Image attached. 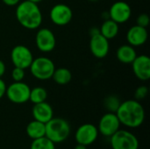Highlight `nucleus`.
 <instances>
[{"label":"nucleus","instance_id":"obj_26","mask_svg":"<svg viewBox=\"0 0 150 149\" xmlns=\"http://www.w3.org/2000/svg\"><path fill=\"white\" fill-rule=\"evenodd\" d=\"M149 16L147 13H142V14H140V15L138 16V18H137L136 25L147 28V27L149 26Z\"/></svg>","mask_w":150,"mask_h":149},{"label":"nucleus","instance_id":"obj_5","mask_svg":"<svg viewBox=\"0 0 150 149\" xmlns=\"http://www.w3.org/2000/svg\"><path fill=\"white\" fill-rule=\"evenodd\" d=\"M112 149H139L138 138L127 130H118L110 138Z\"/></svg>","mask_w":150,"mask_h":149},{"label":"nucleus","instance_id":"obj_28","mask_svg":"<svg viewBox=\"0 0 150 149\" xmlns=\"http://www.w3.org/2000/svg\"><path fill=\"white\" fill-rule=\"evenodd\" d=\"M2 2L8 6H16L21 2V0H2Z\"/></svg>","mask_w":150,"mask_h":149},{"label":"nucleus","instance_id":"obj_13","mask_svg":"<svg viewBox=\"0 0 150 149\" xmlns=\"http://www.w3.org/2000/svg\"><path fill=\"white\" fill-rule=\"evenodd\" d=\"M132 64L134 76L141 81L146 82L150 79V58L148 55H137Z\"/></svg>","mask_w":150,"mask_h":149},{"label":"nucleus","instance_id":"obj_22","mask_svg":"<svg viewBox=\"0 0 150 149\" xmlns=\"http://www.w3.org/2000/svg\"><path fill=\"white\" fill-rule=\"evenodd\" d=\"M30 149H55V144L47 137L33 140Z\"/></svg>","mask_w":150,"mask_h":149},{"label":"nucleus","instance_id":"obj_9","mask_svg":"<svg viewBox=\"0 0 150 149\" xmlns=\"http://www.w3.org/2000/svg\"><path fill=\"white\" fill-rule=\"evenodd\" d=\"M98 130L96 126L91 123L81 125L75 133V140L77 144H82L86 147L92 145L98 137Z\"/></svg>","mask_w":150,"mask_h":149},{"label":"nucleus","instance_id":"obj_12","mask_svg":"<svg viewBox=\"0 0 150 149\" xmlns=\"http://www.w3.org/2000/svg\"><path fill=\"white\" fill-rule=\"evenodd\" d=\"M108 15L109 18L117 24H124L130 19L132 9L127 2L117 1L110 7Z\"/></svg>","mask_w":150,"mask_h":149},{"label":"nucleus","instance_id":"obj_18","mask_svg":"<svg viewBox=\"0 0 150 149\" xmlns=\"http://www.w3.org/2000/svg\"><path fill=\"white\" fill-rule=\"evenodd\" d=\"M26 135L31 140H36L41 137H45L46 133V125L42 122L33 119L29 122L25 128Z\"/></svg>","mask_w":150,"mask_h":149},{"label":"nucleus","instance_id":"obj_6","mask_svg":"<svg viewBox=\"0 0 150 149\" xmlns=\"http://www.w3.org/2000/svg\"><path fill=\"white\" fill-rule=\"evenodd\" d=\"M31 88L24 82H14L6 87L5 96L8 100L16 105L25 104L29 101Z\"/></svg>","mask_w":150,"mask_h":149},{"label":"nucleus","instance_id":"obj_27","mask_svg":"<svg viewBox=\"0 0 150 149\" xmlns=\"http://www.w3.org/2000/svg\"><path fill=\"white\" fill-rule=\"evenodd\" d=\"M6 83L5 82L0 78V99H2L4 96H5V91H6Z\"/></svg>","mask_w":150,"mask_h":149},{"label":"nucleus","instance_id":"obj_4","mask_svg":"<svg viewBox=\"0 0 150 149\" xmlns=\"http://www.w3.org/2000/svg\"><path fill=\"white\" fill-rule=\"evenodd\" d=\"M29 68L34 78L40 81H46L52 78L55 66L51 59L40 56L33 59Z\"/></svg>","mask_w":150,"mask_h":149},{"label":"nucleus","instance_id":"obj_14","mask_svg":"<svg viewBox=\"0 0 150 149\" xmlns=\"http://www.w3.org/2000/svg\"><path fill=\"white\" fill-rule=\"evenodd\" d=\"M110 49L109 40L105 38L101 33L91 36L90 40V50L94 57L98 59L105 58Z\"/></svg>","mask_w":150,"mask_h":149},{"label":"nucleus","instance_id":"obj_3","mask_svg":"<svg viewBox=\"0 0 150 149\" xmlns=\"http://www.w3.org/2000/svg\"><path fill=\"white\" fill-rule=\"evenodd\" d=\"M46 125L45 137L50 140L54 144L64 142L70 134L69 123L62 118H53Z\"/></svg>","mask_w":150,"mask_h":149},{"label":"nucleus","instance_id":"obj_25","mask_svg":"<svg viewBox=\"0 0 150 149\" xmlns=\"http://www.w3.org/2000/svg\"><path fill=\"white\" fill-rule=\"evenodd\" d=\"M25 76V69H23V68L14 67V68L11 71V77L14 82L23 81Z\"/></svg>","mask_w":150,"mask_h":149},{"label":"nucleus","instance_id":"obj_8","mask_svg":"<svg viewBox=\"0 0 150 149\" xmlns=\"http://www.w3.org/2000/svg\"><path fill=\"white\" fill-rule=\"evenodd\" d=\"M120 126L121 124L116 113L108 112L101 117L97 127L98 133L101 135L106 138H110L118 130L120 129Z\"/></svg>","mask_w":150,"mask_h":149},{"label":"nucleus","instance_id":"obj_15","mask_svg":"<svg viewBox=\"0 0 150 149\" xmlns=\"http://www.w3.org/2000/svg\"><path fill=\"white\" fill-rule=\"evenodd\" d=\"M149 33L145 27L138 25H133L127 32V40L133 47H141L148 40Z\"/></svg>","mask_w":150,"mask_h":149},{"label":"nucleus","instance_id":"obj_33","mask_svg":"<svg viewBox=\"0 0 150 149\" xmlns=\"http://www.w3.org/2000/svg\"><path fill=\"white\" fill-rule=\"evenodd\" d=\"M89 1H92V2H96V1H98V0H89Z\"/></svg>","mask_w":150,"mask_h":149},{"label":"nucleus","instance_id":"obj_21","mask_svg":"<svg viewBox=\"0 0 150 149\" xmlns=\"http://www.w3.org/2000/svg\"><path fill=\"white\" fill-rule=\"evenodd\" d=\"M47 98V91L43 87H34L31 89L29 101L33 105L45 102Z\"/></svg>","mask_w":150,"mask_h":149},{"label":"nucleus","instance_id":"obj_32","mask_svg":"<svg viewBox=\"0 0 150 149\" xmlns=\"http://www.w3.org/2000/svg\"><path fill=\"white\" fill-rule=\"evenodd\" d=\"M28 1H30V2H32V3H34V4H39V3H40V2H42L43 0H28Z\"/></svg>","mask_w":150,"mask_h":149},{"label":"nucleus","instance_id":"obj_2","mask_svg":"<svg viewBox=\"0 0 150 149\" xmlns=\"http://www.w3.org/2000/svg\"><path fill=\"white\" fill-rule=\"evenodd\" d=\"M16 18L25 28L33 30L40 26L42 23V13L37 4L25 0L17 4Z\"/></svg>","mask_w":150,"mask_h":149},{"label":"nucleus","instance_id":"obj_10","mask_svg":"<svg viewBox=\"0 0 150 149\" xmlns=\"http://www.w3.org/2000/svg\"><path fill=\"white\" fill-rule=\"evenodd\" d=\"M49 17L53 24L58 26H64L71 21L73 11L69 5L65 4H57L51 8Z\"/></svg>","mask_w":150,"mask_h":149},{"label":"nucleus","instance_id":"obj_24","mask_svg":"<svg viewBox=\"0 0 150 149\" xmlns=\"http://www.w3.org/2000/svg\"><path fill=\"white\" fill-rule=\"evenodd\" d=\"M149 94V88L145 85H142L140 87H138L135 91H134V99L137 101H141L143 100L144 98H146V97Z\"/></svg>","mask_w":150,"mask_h":149},{"label":"nucleus","instance_id":"obj_29","mask_svg":"<svg viewBox=\"0 0 150 149\" xmlns=\"http://www.w3.org/2000/svg\"><path fill=\"white\" fill-rule=\"evenodd\" d=\"M5 72H6V66L4 62L2 60H0V78H2L4 76Z\"/></svg>","mask_w":150,"mask_h":149},{"label":"nucleus","instance_id":"obj_20","mask_svg":"<svg viewBox=\"0 0 150 149\" xmlns=\"http://www.w3.org/2000/svg\"><path fill=\"white\" fill-rule=\"evenodd\" d=\"M52 78L57 84L66 85L71 81L72 74L70 70L66 68H59L54 69Z\"/></svg>","mask_w":150,"mask_h":149},{"label":"nucleus","instance_id":"obj_23","mask_svg":"<svg viewBox=\"0 0 150 149\" xmlns=\"http://www.w3.org/2000/svg\"><path fill=\"white\" fill-rule=\"evenodd\" d=\"M121 101L120 98L115 95H110L106 97L104 100V106L109 112H114L116 113L118 108L120 105Z\"/></svg>","mask_w":150,"mask_h":149},{"label":"nucleus","instance_id":"obj_19","mask_svg":"<svg viewBox=\"0 0 150 149\" xmlns=\"http://www.w3.org/2000/svg\"><path fill=\"white\" fill-rule=\"evenodd\" d=\"M119 30V24H117L111 18L105 19L99 28L100 33L107 40L114 39L118 35Z\"/></svg>","mask_w":150,"mask_h":149},{"label":"nucleus","instance_id":"obj_17","mask_svg":"<svg viewBox=\"0 0 150 149\" xmlns=\"http://www.w3.org/2000/svg\"><path fill=\"white\" fill-rule=\"evenodd\" d=\"M117 59L124 64H131L135 57L137 56L136 50L134 49V47L127 44L122 45L117 49Z\"/></svg>","mask_w":150,"mask_h":149},{"label":"nucleus","instance_id":"obj_16","mask_svg":"<svg viewBox=\"0 0 150 149\" xmlns=\"http://www.w3.org/2000/svg\"><path fill=\"white\" fill-rule=\"evenodd\" d=\"M32 114L33 119L46 124L54 118V110L52 106L45 101L33 105V107L32 109Z\"/></svg>","mask_w":150,"mask_h":149},{"label":"nucleus","instance_id":"obj_31","mask_svg":"<svg viewBox=\"0 0 150 149\" xmlns=\"http://www.w3.org/2000/svg\"><path fill=\"white\" fill-rule=\"evenodd\" d=\"M74 149H87V147L84 145H82V144H77Z\"/></svg>","mask_w":150,"mask_h":149},{"label":"nucleus","instance_id":"obj_1","mask_svg":"<svg viewBox=\"0 0 150 149\" xmlns=\"http://www.w3.org/2000/svg\"><path fill=\"white\" fill-rule=\"evenodd\" d=\"M116 115L121 125L132 129L140 127L145 120L144 107L135 99L121 102Z\"/></svg>","mask_w":150,"mask_h":149},{"label":"nucleus","instance_id":"obj_11","mask_svg":"<svg viewBox=\"0 0 150 149\" xmlns=\"http://www.w3.org/2000/svg\"><path fill=\"white\" fill-rule=\"evenodd\" d=\"M35 44L38 49L42 53L52 52L56 45L54 33L48 28H40L36 32Z\"/></svg>","mask_w":150,"mask_h":149},{"label":"nucleus","instance_id":"obj_30","mask_svg":"<svg viewBox=\"0 0 150 149\" xmlns=\"http://www.w3.org/2000/svg\"><path fill=\"white\" fill-rule=\"evenodd\" d=\"M90 33H91V36H92V35H96V34H98V33H100L99 28H98V27H92V28L91 29Z\"/></svg>","mask_w":150,"mask_h":149},{"label":"nucleus","instance_id":"obj_7","mask_svg":"<svg viewBox=\"0 0 150 149\" xmlns=\"http://www.w3.org/2000/svg\"><path fill=\"white\" fill-rule=\"evenodd\" d=\"M33 59L31 50L24 45H17L11 49V60L14 67L25 70L26 68H29Z\"/></svg>","mask_w":150,"mask_h":149}]
</instances>
